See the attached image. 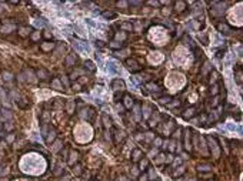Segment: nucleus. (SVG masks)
<instances>
[{
  "label": "nucleus",
  "mask_w": 243,
  "mask_h": 181,
  "mask_svg": "<svg viewBox=\"0 0 243 181\" xmlns=\"http://www.w3.org/2000/svg\"><path fill=\"white\" fill-rule=\"evenodd\" d=\"M0 117L4 121H12L13 120V114H12L10 110H0Z\"/></svg>",
  "instance_id": "f257e3e1"
},
{
  "label": "nucleus",
  "mask_w": 243,
  "mask_h": 181,
  "mask_svg": "<svg viewBox=\"0 0 243 181\" xmlns=\"http://www.w3.org/2000/svg\"><path fill=\"white\" fill-rule=\"evenodd\" d=\"M107 72L112 73V74H117V73H120V70L116 67V63H115V61H109V63H107Z\"/></svg>",
  "instance_id": "f03ea898"
},
{
  "label": "nucleus",
  "mask_w": 243,
  "mask_h": 181,
  "mask_svg": "<svg viewBox=\"0 0 243 181\" xmlns=\"http://www.w3.org/2000/svg\"><path fill=\"white\" fill-rule=\"evenodd\" d=\"M30 32H32V30H30L29 27H23V26L19 27V34L22 37H29L30 36Z\"/></svg>",
  "instance_id": "7ed1b4c3"
},
{
  "label": "nucleus",
  "mask_w": 243,
  "mask_h": 181,
  "mask_svg": "<svg viewBox=\"0 0 243 181\" xmlns=\"http://www.w3.org/2000/svg\"><path fill=\"white\" fill-rule=\"evenodd\" d=\"M24 73H26V76H27V77H26L27 81H30V83H36V81H37V78L35 77V74H33L32 70H26Z\"/></svg>",
  "instance_id": "20e7f679"
},
{
  "label": "nucleus",
  "mask_w": 243,
  "mask_h": 181,
  "mask_svg": "<svg viewBox=\"0 0 243 181\" xmlns=\"http://www.w3.org/2000/svg\"><path fill=\"white\" fill-rule=\"evenodd\" d=\"M112 87H113L115 90H122V88H124V83H123L122 80H115Z\"/></svg>",
  "instance_id": "39448f33"
},
{
  "label": "nucleus",
  "mask_w": 243,
  "mask_h": 181,
  "mask_svg": "<svg viewBox=\"0 0 243 181\" xmlns=\"http://www.w3.org/2000/svg\"><path fill=\"white\" fill-rule=\"evenodd\" d=\"M9 96H10V99H12V100H14V101H17V103L20 101V94H19L16 90H12Z\"/></svg>",
  "instance_id": "423d86ee"
},
{
  "label": "nucleus",
  "mask_w": 243,
  "mask_h": 181,
  "mask_svg": "<svg viewBox=\"0 0 243 181\" xmlns=\"http://www.w3.org/2000/svg\"><path fill=\"white\" fill-rule=\"evenodd\" d=\"M36 76H37L39 78H43V80L49 77V74H47V72H46L44 69H40V70H37V72H36Z\"/></svg>",
  "instance_id": "0eeeda50"
},
{
  "label": "nucleus",
  "mask_w": 243,
  "mask_h": 181,
  "mask_svg": "<svg viewBox=\"0 0 243 181\" xmlns=\"http://www.w3.org/2000/svg\"><path fill=\"white\" fill-rule=\"evenodd\" d=\"M127 66H129L130 70H139V66L134 60H127Z\"/></svg>",
  "instance_id": "6e6552de"
},
{
  "label": "nucleus",
  "mask_w": 243,
  "mask_h": 181,
  "mask_svg": "<svg viewBox=\"0 0 243 181\" xmlns=\"http://www.w3.org/2000/svg\"><path fill=\"white\" fill-rule=\"evenodd\" d=\"M185 143H186V150H190L192 148V145H190V131H186V140H185Z\"/></svg>",
  "instance_id": "1a4fd4ad"
},
{
  "label": "nucleus",
  "mask_w": 243,
  "mask_h": 181,
  "mask_svg": "<svg viewBox=\"0 0 243 181\" xmlns=\"http://www.w3.org/2000/svg\"><path fill=\"white\" fill-rule=\"evenodd\" d=\"M13 128H14V124H13L12 121H6V123H4V130H6V131L10 133V131H13Z\"/></svg>",
  "instance_id": "9d476101"
},
{
  "label": "nucleus",
  "mask_w": 243,
  "mask_h": 181,
  "mask_svg": "<svg viewBox=\"0 0 243 181\" xmlns=\"http://www.w3.org/2000/svg\"><path fill=\"white\" fill-rule=\"evenodd\" d=\"M76 160H77V153L72 151V153H70V160H69V164H70V165H73Z\"/></svg>",
  "instance_id": "9b49d317"
},
{
  "label": "nucleus",
  "mask_w": 243,
  "mask_h": 181,
  "mask_svg": "<svg viewBox=\"0 0 243 181\" xmlns=\"http://www.w3.org/2000/svg\"><path fill=\"white\" fill-rule=\"evenodd\" d=\"M3 80H4V81H12V80H13V74L9 72H4L3 73Z\"/></svg>",
  "instance_id": "f8f14e48"
},
{
  "label": "nucleus",
  "mask_w": 243,
  "mask_h": 181,
  "mask_svg": "<svg viewBox=\"0 0 243 181\" xmlns=\"http://www.w3.org/2000/svg\"><path fill=\"white\" fill-rule=\"evenodd\" d=\"M14 29H16V26H14V24H10V26H4L1 30H3L4 33H12Z\"/></svg>",
  "instance_id": "ddd939ff"
},
{
  "label": "nucleus",
  "mask_w": 243,
  "mask_h": 181,
  "mask_svg": "<svg viewBox=\"0 0 243 181\" xmlns=\"http://www.w3.org/2000/svg\"><path fill=\"white\" fill-rule=\"evenodd\" d=\"M75 61H76V56H75V54H72V56H69V57H67V60H66V64H67V66H72Z\"/></svg>",
  "instance_id": "4468645a"
},
{
  "label": "nucleus",
  "mask_w": 243,
  "mask_h": 181,
  "mask_svg": "<svg viewBox=\"0 0 243 181\" xmlns=\"http://www.w3.org/2000/svg\"><path fill=\"white\" fill-rule=\"evenodd\" d=\"M62 147H63V145H62V141H60V140H56L54 144H53V151H59Z\"/></svg>",
  "instance_id": "2eb2a0df"
},
{
  "label": "nucleus",
  "mask_w": 243,
  "mask_h": 181,
  "mask_svg": "<svg viewBox=\"0 0 243 181\" xmlns=\"http://www.w3.org/2000/svg\"><path fill=\"white\" fill-rule=\"evenodd\" d=\"M54 137H56V133H54V131H50L49 136L46 137V141H47V143H52V141L54 140Z\"/></svg>",
  "instance_id": "dca6fc26"
},
{
  "label": "nucleus",
  "mask_w": 243,
  "mask_h": 181,
  "mask_svg": "<svg viewBox=\"0 0 243 181\" xmlns=\"http://www.w3.org/2000/svg\"><path fill=\"white\" fill-rule=\"evenodd\" d=\"M41 49L46 50V51H47V50H52V49H53V43H43V44H41Z\"/></svg>",
  "instance_id": "f3484780"
},
{
  "label": "nucleus",
  "mask_w": 243,
  "mask_h": 181,
  "mask_svg": "<svg viewBox=\"0 0 243 181\" xmlns=\"http://www.w3.org/2000/svg\"><path fill=\"white\" fill-rule=\"evenodd\" d=\"M86 67H87V69H89L90 72H94V70H96V67H94V64H93V63H92L90 60H87V61H86Z\"/></svg>",
  "instance_id": "a211bd4d"
},
{
  "label": "nucleus",
  "mask_w": 243,
  "mask_h": 181,
  "mask_svg": "<svg viewBox=\"0 0 243 181\" xmlns=\"http://www.w3.org/2000/svg\"><path fill=\"white\" fill-rule=\"evenodd\" d=\"M73 109H75V101L70 100V101L67 103V111H69V113H73Z\"/></svg>",
  "instance_id": "6ab92c4d"
},
{
  "label": "nucleus",
  "mask_w": 243,
  "mask_h": 181,
  "mask_svg": "<svg viewBox=\"0 0 243 181\" xmlns=\"http://www.w3.org/2000/svg\"><path fill=\"white\" fill-rule=\"evenodd\" d=\"M140 155H142V151H140V150H136V151L133 153V160L137 161V160L140 158Z\"/></svg>",
  "instance_id": "aec40b11"
},
{
  "label": "nucleus",
  "mask_w": 243,
  "mask_h": 181,
  "mask_svg": "<svg viewBox=\"0 0 243 181\" xmlns=\"http://www.w3.org/2000/svg\"><path fill=\"white\" fill-rule=\"evenodd\" d=\"M103 17H106V19H115L116 14H115V13H110V11H106V13H103Z\"/></svg>",
  "instance_id": "412c9836"
},
{
  "label": "nucleus",
  "mask_w": 243,
  "mask_h": 181,
  "mask_svg": "<svg viewBox=\"0 0 243 181\" xmlns=\"http://www.w3.org/2000/svg\"><path fill=\"white\" fill-rule=\"evenodd\" d=\"M53 87L57 88V90H62V88H63V87L60 86V81H59V80H53Z\"/></svg>",
  "instance_id": "4be33fe9"
},
{
  "label": "nucleus",
  "mask_w": 243,
  "mask_h": 181,
  "mask_svg": "<svg viewBox=\"0 0 243 181\" xmlns=\"http://www.w3.org/2000/svg\"><path fill=\"white\" fill-rule=\"evenodd\" d=\"M103 121H105V127H107V128H109V127L112 126V123H110V120H109V118H107L106 115L103 117Z\"/></svg>",
  "instance_id": "5701e85b"
},
{
  "label": "nucleus",
  "mask_w": 243,
  "mask_h": 181,
  "mask_svg": "<svg viewBox=\"0 0 243 181\" xmlns=\"http://www.w3.org/2000/svg\"><path fill=\"white\" fill-rule=\"evenodd\" d=\"M147 164H149V161H147V160H142V161H140V170L146 168V167H147Z\"/></svg>",
  "instance_id": "b1692460"
},
{
  "label": "nucleus",
  "mask_w": 243,
  "mask_h": 181,
  "mask_svg": "<svg viewBox=\"0 0 243 181\" xmlns=\"http://www.w3.org/2000/svg\"><path fill=\"white\" fill-rule=\"evenodd\" d=\"M110 46H112L113 49H119V47H122V43H119V41H112Z\"/></svg>",
  "instance_id": "393cba45"
},
{
  "label": "nucleus",
  "mask_w": 243,
  "mask_h": 181,
  "mask_svg": "<svg viewBox=\"0 0 243 181\" xmlns=\"http://www.w3.org/2000/svg\"><path fill=\"white\" fill-rule=\"evenodd\" d=\"M199 170L200 171H209V170H212V167L210 165H199Z\"/></svg>",
  "instance_id": "a878e982"
},
{
  "label": "nucleus",
  "mask_w": 243,
  "mask_h": 181,
  "mask_svg": "<svg viewBox=\"0 0 243 181\" xmlns=\"http://www.w3.org/2000/svg\"><path fill=\"white\" fill-rule=\"evenodd\" d=\"M54 174H56V176H60V174H62V165H57V167H56Z\"/></svg>",
  "instance_id": "bb28decb"
},
{
  "label": "nucleus",
  "mask_w": 243,
  "mask_h": 181,
  "mask_svg": "<svg viewBox=\"0 0 243 181\" xmlns=\"http://www.w3.org/2000/svg\"><path fill=\"white\" fill-rule=\"evenodd\" d=\"M32 38H33V40H37V38H40V32H35V33L32 34Z\"/></svg>",
  "instance_id": "cd10ccee"
},
{
  "label": "nucleus",
  "mask_w": 243,
  "mask_h": 181,
  "mask_svg": "<svg viewBox=\"0 0 243 181\" xmlns=\"http://www.w3.org/2000/svg\"><path fill=\"white\" fill-rule=\"evenodd\" d=\"M143 110H145V117L147 118V117L150 115V111H149V107H147V106H145V107H143Z\"/></svg>",
  "instance_id": "c85d7f7f"
},
{
  "label": "nucleus",
  "mask_w": 243,
  "mask_h": 181,
  "mask_svg": "<svg viewBox=\"0 0 243 181\" xmlns=\"http://www.w3.org/2000/svg\"><path fill=\"white\" fill-rule=\"evenodd\" d=\"M12 141H14V136H13V134H9V136H7L6 143H12Z\"/></svg>",
  "instance_id": "c756f323"
},
{
  "label": "nucleus",
  "mask_w": 243,
  "mask_h": 181,
  "mask_svg": "<svg viewBox=\"0 0 243 181\" xmlns=\"http://www.w3.org/2000/svg\"><path fill=\"white\" fill-rule=\"evenodd\" d=\"M17 78H19V81H22V83H23V81H26V78H24V74H23V73H20V74L17 76Z\"/></svg>",
  "instance_id": "7c9ffc66"
},
{
  "label": "nucleus",
  "mask_w": 243,
  "mask_h": 181,
  "mask_svg": "<svg viewBox=\"0 0 243 181\" xmlns=\"http://www.w3.org/2000/svg\"><path fill=\"white\" fill-rule=\"evenodd\" d=\"M117 38H119V40H124V38H126V34H124V33H117Z\"/></svg>",
  "instance_id": "2f4dec72"
},
{
  "label": "nucleus",
  "mask_w": 243,
  "mask_h": 181,
  "mask_svg": "<svg viewBox=\"0 0 243 181\" xmlns=\"http://www.w3.org/2000/svg\"><path fill=\"white\" fill-rule=\"evenodd\" d=\"M116 110H117L119 113H122V111L124 110V106H122V104H117V106H116Z\"/></svg>",
  "instance_id": "473e14b6"
},
{
  "label": "nucleus",
  "mask_w": 243,
  "mask_h": 181,
  "mask_svg": "<svg viewBox=\"0 0 243 181\" xmlns=\"http://www.w3.org/2000/svg\"><path fill=\"white\" fill-rule=\"evenodd\" d=\"M117 56H119V57H126V56H127V50H124V51H122V53H117Z\"/></svg>",
  "instance_id": "72a5a7b5"
},
{
  "label": "nucleus",
  "mask_w": 243,
  "mask_h": 181,
  "mask_svg": "<svg viewBox=\"0 0 243 181\" xmlns=\"http://www.w3.org/2000/svg\"><path fill=\"white\" fill-rule=\"evenodd\" d=\"M4 9H6V4L0 1V13H3V11H4Z\"/></svg>",
  "instance_id": "f704fd0d"
},
{
  "label": "nucleus",
  "mask_w": 243,
  "mask_h": 181,
  "mask_svg": "<svg viewBox=\"0 0 243 181\" xmlns=\"http://www.w3.org/2000/svg\"><path fill=\"white\" fill-rule=\"evenodd\" d=\"M126 4H127V3H126V1H119V3H117V6H119V7H124V6H126Z\"/></svg>",
  "instance_id": "c9c22d12"
},
{
  "label": "nucleus",
  "mask_w": 243,
  "mask_h": 181,
  "mask_svg": "<svg viewBox=\"0 0 243 181\" xmlns=\"http://www.w3.org/2000/svg\"><path fill=\"white\" fill-rule=\"evenodd\" d=\"M169 100H170V99L166 97V99H162V100H160V103H163V104H164V103H169Z\"/></svg>",
  "instance_id": "e433bc0d"
},
{
  "label": "nucleus",
  "mask_w": 243,
  "mask_h": 181,
  "mask_svg": "<svg viewBox=\"0 0 243 181\" xmlns=\"http://www.w3.org/2000/svg\"><path fill=\"white\" fill-rule=\"evenodd\" d=\"M134 114H136V118H139V107H134Z\"/></svg>",
  "instance_id": "4c0bfd02"
},
{
  "label": "nucleus",
  "mask_w": 243,
  "mask_h": 181,
  "mask_svg": "<svg viewBox=\"0 0 243 181\" xmlns=\"http://www.w3.org/2000/svg\"><path fill=\"white\" fill-rule=\"evenodd\" d=\"M155 144L160 145V144H162V140H160V138H156V140H155Z\"/></svg>",
  "instance_id": "58836bf2"
},
{
  "label": "nucleus",
  "mask_w": 243,
  "mask_h": 181,
  "mask_svg": "<svg viewBox=\"0 0 243 181\" xmlns=\"http://www.w3.org/2000/svg\"><path fill=\"white\" fill-rule=\"evenodd\" d=\"M130 4H134V6H140L142 1H130Z\"/></svg>",
  "instance_id": "ea45409f"
},
{
  "label": "nucleus",
  "mask_w": 243,
  "mask_h": 181,
  "mask_svg": "<svg viewBox=\"0 0 243 181\" xmlns=\"http://www.w3.org/2000/svg\"><path fill=\"white\" fill-rule=\"evenodd\" d=\"M123 29H126V30H130V29H132V26H130V24H123Z\"/></svg>",
  "instance_id": "a19ab883"
},
{
  "label": "nucleus",
  "mask_w": 243,
  "mask_h": 181,
  "mask_svg": "<svg viewBox=\"0 0 243 181\" xmlns=\"http://www.w3.org/2000/svg\"><path fill=\"white\" fill-rule=\"evenodd\" d=\"M140 181H147V176H146V174H143V176L140 177Z\"/></svg>",
  "instance_id": "79ce46f5"
},
{
  "label": "nucleus",
  "mask_w": 243,
  "mask_h": 181,
  "mask_svg": "<svg viewBox=\"0 0 243 181\" xmlns=\"http://www.w3.org/2000/svg\"><path fill=\"white\" fill-rule=\"evenodd\" d=\"M150 177L153 178V177H156V173H155V170H150Z\"/></svg>",
  "instance_id": "37998d69"
},
{
  "label": "nucleus",
  "mask_w": 243,
  "mask_h": 181,
  "mask_svg": "<svg viewBox=\"0 0 243 181\" xmlns=\"http://www.w3.org/2000/svg\"><path fill=\"white\" fill-rule=\"evenodd\" d=\"M96 44H97L99 47H103V41H96Z\"/></svg>",
  "instance_id": "c03bdc74"
},
{
  "label": "nucleus",
  "mask_w": 243,
  "mask_h": 181,
  "mask_svg": "<svg viewBox=\"0 0 243 181\" xmlns=\"http://www.w3.org/2000/svg\"><path fill=\"white\" fill-rule=\"evenodd\" d=\"M212 93H213V94H216V93H217V86H214V87H213V91H212Z\"/></svg>",
  "instance_id": "a18cd8bd"
},
{
  "label": "nucleus",
  "mask_w": 243,
  "mask_h": 181,
  "mask_svg": "<svg viewBox=\"0 0 243 181\" xmlns=\"http://www.w3.org/2000/svg\"><path fill=\"white\" fill-rule=\"evenodd\" d=\"M6 144H7V143H4V141H0V148H3V147H4Z\"/></svg>",
  "instance_id": "49530a36"
},
{
  "label": "nucleus",
  "mask_w": 243,
  "mask_h": 181,
  "mask_svg": "<svg viewBox=\"0 0 243 181\" xmlns=\"http://www.w3.org/2000/svg\"><path fill=\"white\" fill-rule=\"evenodd\" d=\"M149 4H152V6H157V1H149Z\"/></svg>",
  "instance_id": "de8ad7c7"
},
{
  "label": "nucleus",
  "mask_w": 243,
  "mask_h": 181,
  "mask_svg": "<svg viewBox=\"0 0 243 181\" xmlns=\"http://www.w3.org/2000/svg\"><path fill=\"white\" fill-rule=\"evenodd\" d=\"M1 136H3V133H1V131H0V138H1Z\"/></svg>",
  "instance_id": "09e8293b"
},
{
  "label": "nucleus",
  "mask_w": 243,
  "mask_h": 181,
  "mask_svg": "<svg viewBox=\"0 0 243 181\" xmlns=\"http://www.w3.org/2000/svg\"><path fill=\"white\" fill-rule=\"evenodd\" d=\"M1 171H3V170H1V165H0V173H1Z\"/></svg>",
  "instance_id": "8fccbe9b"
},
{
  "label": "nucleus",
  "mask_w": 243,
  "mask_h": 181,
  "mask_svg": "<svg viewBox=\"0 0 243 181\" xmlns=\"http://www.w3.org/2000/svg\"><path fill=\"white\" fill-rule=\"evenodd\" d=\"M0 157H1V154H0Z\"/></svg>",
  "instance_id": "3c124183"
}]
</instances>
